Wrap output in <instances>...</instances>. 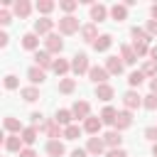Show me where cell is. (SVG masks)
<instances>
[{"instance_id":"6da1fadb","label":"cell","mask_w":157,"mask_h":157,"mask_svg":"<svg viewBox=\"0 0 157 157\" xmlns=\"http://www.w3.org/2000/svg\"><path fill=\"white\" fill-rule=\"evenodd\" d=\"M32 59H34V66H39V69H44V71H47V69H54V59H52V54H49L47 49H37Z\"/></svg>"},{"instance_id":"7a4b0ae2","label":"cell","mask_w":157,"mask_h":157,"mask_svg":"<svg viewBox=\"0 0 157 157\" xmlns=\"http://www.w3.org/2000/svg\"><path fill=\"white\" fill-rule=\"evenodd\" d=\"M59 32H61V34H74V32H78V20H76L74 15H64V17L59 20Z\"/></svg>"},{"instance_id":"3957f363","label":"cell","mask_w":157,"mask_h":157,"mask_svg":"<svg viewBox=\"0 0 157 157\" xmlns=\"http://www.w3.org/2000/svg\"><path fill=\"white\" fill-rule=\"evenodd\" d=\"M71 71H74L76 76L88 74V71H91V66H88V56H86V54H76V56L71 59Z\"/></svg>"},{"instance_id":"277c9868","label":"cell","mask_w":157,"mask_h":157,"mask_svg":"<svg viewBox=\"0 0 157 157\" xmlns=\"http://www.w3.org/2000/svg\"><path fill=\"white\" fill-rule=\"evenodd\" d=\"M123 105H125V110H135V108L142 105V96H140L135 88H130V91H125V96H123Z\"/></svg>"},{"instance_id":"5b68a950","label":"cell","mask_w":157,"mask_h":157,"mask_svg":"<svg viewBox=\"0 0 157 157\" xmlns=\"http://www.w3.org/2000/svg\"><path fill=\"white\" fill-rule=\"evenodd\" d=\"M52 29H54V20H49V17H39V20H34V34H52Z\"/></svg>"},{"instance_id":"8992f818","label":"cell","mask_w":157,"mask_h":157,"mask_svg":"<svg viewBox=\"0 0 157 157\" xmlns=\"http://www.w3.org/2000/svg\"><path fill=\"white\" fill-rule=\"evenodd\" d=\"M44 49H47L49 54H61V49H64V42L59 39V34H49V37L44 39Z\"/></svg>"},{"instance_id":"52a82bcc","label":"cell","mask_w":157,"mask_h":157,"mask_svg":"<svg viewBox=\"0 0 157 157\" xmlns=\"http://www.w3.org/2000/svg\"><path fill=\"white\" fill-rule=\"evenodd\" d=\"M108 71H105V66H91V71H88V78L96 83V86H101V83H105L108 81Z\"/></svg>"},{"instance_id":"ba28073f","label":"cell","mask_w":157,"mask_h":157,"mask_svg":"<svg viewBox=\"0 0 157 157\" xmlns=\"http://www.w3.org/2000/svg\"><path fill=\"white\" fill-rule=\"evenodd\" d=\"M39 130H44L47 137H52V140H59V137H61V125H59L56 120H44V125H42Z\"/></svg>"},{"instance_id":"9c48e42d","label":"cell","mask_w":157,"mask_h":157,"mask_svg":"<svg viewBox=\"0 0 157 157\" xmlns=\"http://www.w3.org/2000/svg\"><path fill=\"white\" fill-rule=\"evenodd\" d=\"M123 66H125V64H123V59H118V56H108V59H105V71L113 74V76H120V74H123Z\"/></svg>"},{"instance_id":"30bf717a","label":"cell","mask_w":157,"mask_h":157,"mask_svg":"<svg viewBox=\"0 0 157 157\" xmlns=\"http://www.w3.org/2000/svg\"><path fill=\"white\" fill-rule=\"evenodd\" d=\"M71 113H74V118L86 120V118H88V113H91V105H88L86 101H76V103L71 105Z\"/></svg>"},{"instance_id":"8fae6325","label":"cell","mask_w":157,"mask_h":157,"mask_svg":"<svg viewBox=\"0 0 157 157\" xmlns=\"http://www.w3.org/2000/svg\"><path fill=\"white\" fill-rule=\"evenodd\" d=\"M103 142H105V147L118 150V147L123 145V137H120V132H118V130H108V132L103 135Z\"/></svg>"},{"instance_id":"7c38bea8","label":"cell","mask_w":157,"mask_h":157,"mask_svg":"<svg viewBox=\"0 0 157 157\" xmlns=\"http://www.w3.org/2000/svg\"><path fill=\"white\" fill-rule=\"evenodd\" d=\"M130 125H132V113H130V110H120L118 118H115V130L120 132V130H125V128H130Z\"/></svg>"},{"instance_id":"4fadbf2b","label":"cell","mask_w":157,"mask_h":157,"mask_svg":"<svg viewBox=\"0 0 157 157\" xmlns=\"http://www.w3.org/2000/svg\"><path fill=\"white\" fill-rule=\"evenodd\" d=\"M103 128V120L101 118H93V115H88L86 120H83V130L88 132V135H98V130Z\"/></svg>"},{"instance_id":"5bb4252c","label":"cell","mask_w":157,"mask_h":157,"mask_svg":"<svg viewBox=\"0 0 157 157\" xmlns=\"http://www.w3.org/2000/svg\"><path fill=\"white\" fill-rule=\"evenodd\" d=\"M103 150H105V142H103V137H88V145H86V152H91V155H103Z\"/></svg>"},{"instance_id":"9a60e30c","label":"cell","mask_w":157,"mask_h":157,"mask_svg":"<svg viewBox=\"0 0 157 157\" xmlns=\"http://www.w3.org/2000/svg\"><path fill=\"white\" fill-rule=\"evenodd\" d=\"M108 12H110V10H108L105 5H101V2H98V5H91V20H93V25H96V22H103V20L108 17Z\"/></svg>"},{"instance_id":"2e32d148","label":"cell","mask_w":157,"mask_h":157,"mask_svg":"<svg viewBox=\"0 0 157 157\" xmlns=\"http://www.w3.org/2000/svg\"><path fill=\"white\" fill-rule=\"evenodd\" d=\"M22 47H25V49H29V52H37V49H39V34L27 32V34L22 37Z\"/></svg>"},{"instance_id":"e0dca14e","label":"cell","mask_w":157,"mask_h":157,"mask_svg":"<svg viewBox=\"0 0 157 157\" xmlns=\"http://www.w3.org/2000/svg\"><path fill=\"white\" fill-rule=\"evenodd\" d=\"M22 145H25V142H22L20 135H7V137H5V150H7V152H22V150H20Z\"/></svg>"},{"instance_id":"ac0fdd59","label":"cell","mask_w":157,"mask_h":157,"mask_svg":"<svg viewBox=\"0 0 157 157\" xmlns=\"http://www.w3.org/2000/svg\"><path fill=\"white\" fill-rule=\"evenodd\" d=\"M66 150H64V142L61 140H49L47 142V155L49 157H61Z\"/></svg>"},{"instance_id":"d6986e66","label":"cell","mask_w":157,"mask_h":157,"mask_svg":"<svg viewBox=\"0 0 157 157\" xmlns=\"http://www.w3.org/2000/svg\"><path fill=\"white\" fill-rule=\"evenodd\" d=\"M27 78H29L32 83H42V81L47 78V71L39 69V66H29V69H27Z\"/></svg>"},{"instance_id":"ffe728a7","label":"cell","mask_w":157,"mask_h":157,"mask_svg":"<svg viewBox=\"0 0 157 157\" xmlns=\"http://www.w3.org/2000/svg\"><path fill=\"white\" fill-rule=\"evenodd\" d=\"M113 96H115L113 86H108V83H101V86H96V98H98V101H110Z\"/></svg>"},{"instance_id":"44dd1931","label":"cell","mask_w":157,"mask_h":157,"mask_svg":"<svg viewBox=\"0 0 157 157\" xmlns=\"http://www.w3.org/2000/svg\"><path fill=\"white\" fill-rule=\"evenodd\" d=\"M105 125H115V118H118V110L113 108V105H105L103 110H101V115H98Z\"/></svg>"},{"instance_id":"7402d4cb","label":"cell","mask_w":157,"mask_h":157,"mask_svg":"<svg viewBox=\"0 0 157 157\" xmlns=\"http://www.w3.org/2000/svg\"><path fill=\"white\" fill-rule=\"evenodd\" d=\"M2 125H5V130H7V132H12V135H22V130H25V128H22V123H20L17 118H12V115H10V118H5V123H2Z\"/></svg>"},{"instance_id":"603a6c76","label":"cell","mask_w":157,"mask_h":157,"mask_svg":"<svg viewBox=\"0 0 157 157\" xmlns=\"http://www.w3.org/2000/svg\"><path fill=\"white\" fill-rule=\"evenodd\" d=\"M81 37H83L86 42L93 44V42L98 39V29H96V25H93V22H91V25H83V27H81Z\"/></svg>"},{"instance_id":"cb8c5ba5","label":"cell","mask_w":157,"mask_h":157,"mask_svg":"<svg viewBox=\"0 0 157 157\" xmlns=\"http://www.w3.org/2000/svg\"><path fill=\"white\" fill-rule=\"evenodd\" d=\"M110 44H113V37H110V34H101V37L93 42V49H96V52H108Z\"/></svg>"},{"instance_id":"d4e9b609","label":"cell","mask_w":157,"mask_h":157,"mask_svg":"<svg viewBox=\"0 0 157 157\" xmlns=\"http://www.w3.org/2000/svg\"><path fill=\"white\" fill-rule=\"evenodd\" d=\"M120 54H123V56H120V59H123V64H130V66H132V64L137 61L135 49H132V47H128V44H123V47H120Z\"/></svg>"},{"instance_id":"484cf974","label":"cell","mask_w":157,"mask_h":157,"mask_svg":"<svg viewBox=\"0 0 157 157\" xmlns=\"http://www.w3.org/2000/svg\"><path fill=\"white\" fill-rule=\"evenodd\" d=\"M110 17H113L115 22H123V20H128V7H125V5H118V2H115V5L110 7Z\"/></svg>"},{"instance_id":"4316f807","label":"cell","mask_w":157,"mask_h":157,"mask_svg":"<svg viewBox=\"0 0 157 157\" xmlns=\"http://www.w3.org/2000/svg\"><path fill=\"white\" fill-rule=\"evenodd\" d=\"M20 96H22L27 103H34V101L39 98V88H37V86H27V88L20 91Z\"/></svg>"},{"instance_id":"83f0119b","label":"cell","mask_w":157,"mask_h":157,"mask_svg":"<svg viewBox=\"0 0 157 157\" xmlns=\"http://www.w3.org/2000/svg\"><path fill=\"white\" fill-rule=\"evenodd\" d=\"M29 10H32V5H29L27 0H17V2H15V15H17V17L25 20V17L29 15Z\"/></svg>"},{"instance_id":"f1b7e54d","label":"cell","mask_w":157,"mask_h":157,"mask_svg":"<svg viewBox=\"0 0 157 157\" xmlns=\"http://www.w3.org/2000/svg\"><path fill=\"white\" fill-rule=\"evenodd\" d=\"M71 118H74V113L66 110V108H61V110H56V118H54V120H56L59 125H66V128H69V125H71Z\"/></svg>"},{"instance_id":"f546056e","label":"cell","mask_w":157,"mask_h":157,"mask_svg":"<svg viewBox=\"0 0 157 157\" xmlns=\"http://www.w3.org/2000/svg\"><path fill=\"white\" fill-rule=\"evenodd\" d=\"M37 132H39V130L32 125V128H25L20 137H22V142H25V145H34V140H37Z\"/></svg>"},{"instance_id":"4dcf8cb0","label":"cell","mask_w":157,"mask_h":157,"mask_svg":"<svg viewBox=\"0 0 157 157\" xmlns=\"http://www.w3.org/2000/svg\"><path fill=\"white\" fill-rule=\"evenodd\" d=\"M69 69H71V64H69L66 59H54V69H52V71H54L56 76H64Z\"/></svg>"},{"instance_id":"1f68e13d","label":"cell","mask_w":157,"mask_h":157,"mask_svg":"<svg viewBox=\"0 0 157 157\" xmlns=\"http://www.w3.org/2000/svg\"><path fill=\"white\" fill-rule=\"evenodd\" d=\"M34 7H37V12H42V15H49V12L56 7V2H52V0H39Z\"/></svg>"},{"instance_id":"d6a6232c","label":"cell","mask_w":157,"mask_h":157,"mask_svg":"<svg viewBox=\"0 0 157 157\" xmlns=\"http://www.w3.org/2000/svg\"><path fill=\"white\" fill-rule=\"evenodd\" d=\"M130 34H132L135 39H140V42H150V39H152V37H150V32H147V29H142V27H132V29H130Z\"/></svg>"},{"instance_id":"836d02e7","label":"cell","mask_w":157,"mask_h":157,"mask_svg":"<svg viewBox=\"0 0 157 157\" xmlns=\"http://www.w3.org/2000/svg\"><path fill=\"white\" fill-rule=\"evenodd\" d=\"M140 71H142L145 76H152V78H155V76H157V61H152V59H150V61H145Z\"/></svg>"},{"instance_id":"e575fe53","label":"cell","mask_w":157,"mask_h":157,"mask_svg":"<svg viewBox=\"0 0 157 157\" xmlns=\"http://www.w3.org/2000/svg\"><path fill=\"white\" fill-rule=\"evenodd\" d=\"M142 81H145V74H142V71H132V74L128 76V83H130V88H137Z\"/></svg>"},{"instance_id":"d590c367","label":"cell","mask_w":157,"mask_h":157,"mask_svg":"<svg viewBox=\"0 0 157 157\" xmlns=\"http://www.w3.org/2000/svg\"><path fill=\"white\" fill-rule=\"evenodd\" d=\"M74 88H76V81L74 78H61L59 81V91L61 93H74Z\"/></svg>"},{"instance_id":"8d00e7d4","label":"cell","mask_w":157,"mask_h":157,"mask_svg":"<svg viewBox=\"0 0 157 157\" xmlns=\"http://www.w3.org/2000/svg\"><path fill=\"white\" fill-rule=\"evenodd\" d=\"M64 137H66V140H78V137H81V128H78V125L64 128Z\"/></svg>"},{"instance_id":"74e56055","label":"cell","mask_w":157,"mask_h":157,"mask_svg":"<svg viewBox=\"0 0 157 157\" xmlns=\"http://www.w3.org/2000/svg\"><path fill=\"white\" fill-rule=\"evenodd\" d=\"M132 49H135V54H137V56H145V54H150V47H147V42H140V39H135V42H132Z\"/></svg>"},{"instance_id":"f35d334b","label":"cell","mask_w":157,"mask_h":157,"mask_svg":"<svg viewBox=\"0 0 157 157\" xmlns=\"http://www.w3.org/2000/svg\"><path fill=\"white\" fill-rule=\"evenodd\" d=\"M142 105H145L147 110H157V93L145 96V98H142Z\"/></svg>"},{"instance_id":"ab89813d","label":"cell","mask_w":157,"mask_h":157,"mask_svg":"<svg viewBox=\"0 0 157 157\" xmlns=\"http://www.w3.org/2000/svg\"><path fill=\"white\" fill-rule=\"evenodd\" d=\"M59 7H61L64 12H74V10L78 7V2H76V0H61V2H59Z\"/></svg>"},{"instance_id":"60d3db41","label":"cell","mask_w":157,"mask_h":157,"mask_svg":"<svg viewBox=\"0 0 157 157\" xmlns=\"http://www.w3.org/2000/svg\"><path fill=\"white\" fill-rule=\"evenodd\" d=\"M17 83H20V81H17V76H15V74H7V76H5V88H7V91H15V88H17Z\"/></svg>"},{"instance_id":"b9f144b4","label":"cell","mask_w":157,"mask_h":157,"mask_svg":"<svg viewBox=\"0 0 157 157\" xmlns=\"http://www.w3.org/2000/svg\"><path fill=\"white\" fill-rule=\"evenodd\" d=\"M145 137H147V140H152V142H157V128H155V125H152V128H147V130H145Z\"/></svg>"},{"instance_id":"7bdbcfd3","label":"cell","mask_w":157,"mask_h":157,"mask_svg":"<svg viewBox=\"0 0 157 157\" xmlns=\"http://www.w3.org/2000/svg\"><path fill=\"white\" fill-rule=\"evenodd\" d=\"M105 157H128V152H125L123 147H118V150H108Z\"/></svg>"},{"instance_id":"ee69618b","label":"cell","mask_w":157,"mask_h":157,"mask_svg":"<svg viewBox=\"0 0 157 157\" xmlns=\"http://www.w3.org/2000/svg\"><path fill=\"white\" fill-rule=\"evenodd\" d=\"M147 32L150 37H157V20H147Z\"/></svg>"},{"instance_id":"f6af8a7d","label":"cell","mask_w":157,"mask_h":157,"mask_svg":"<svg viewBox=\"0 0 157 157\" xmlns=\"http://www.w3.org/2000/svg\"><path fill=\"white\" fill-rule=\"evenodd\" d=\"M0 25H10V12L7 10H0Z\"/></svg>"},{"instance_id":"bcb514c9","label":"cell","mask_w":157,"mask_h":157,"mask_svg":"<svg viewBox=\"0 0 157 157\" xmlns=\"http://www.w3.org/2000/svg\"><path fill=\"white\" fill-rule=\"evenodd\" d=\"M88 152L86 150H81V147H76V150H71V157H86Z\"/></svg>"},{"instance_id":"7dc6e473","label":"cell","mask_w":157,"mask_h":157,"mask_svg":"<svg viewBox=\"0 0 157 157\" xmlns=\"http://www.w3.org/2000/svg\"><path fill=\"white\" fill-rule=\"evenodd\" d=\"M20 157H37V152H34V150H29V147H25V150L20 152Z\"/></svg>"},{"instance_id":"c3c4849f","label":"cell","mask_w":157,"mask_h":157,"mask_svg":"<svg viewBox=\"0 0 157 157\" xmlns=\"http://www.w3.org/2000/svg\"><path fill=\"white\" fill-rule=\"evenodd\" d=\"M150 91H152V93H157V76H155V78H150Z\"/></svg>"},{"instance_id":"681fc988","label":"cell","mask_w":157,"mask_h":157,"mask_svg":"<svg viewBox=\"0 0 157 157\" xmlns=\"http://www.w3.org/2000/svg\"><path fill=\"white\" fill-rule=\"evenodd\" d=\"M150 56H152V61H157V47H150Z\"/></svg>"},{"instance_id":"f907efd6","label":"cell","mask_w":157,"mask_h":157,"mask_svg":"<svg viewBox=\"0 0 157 157\" xmlns=\"http://www.w3.org/2000/svg\"><path fill=\"white\" fill-rule=\"evenodd\" d=\"M5 44H7V34L2 32V34H0V47H5Z\"/></svg>"},{"instance_id":"816d5d0a","label":"cell","mask_w":157,"mask_h":157,"mask_svg":"<svg viewBox=\"0 0 157 157\" xmlns=\"http://www.w3.org/2000/svg\"><path fill=\"white\" fill-rule=\"evenodd\" d=\"M150 12H152V17L157 20V5H152V10H150Z\"/></svg>"},{"instance_id":"f5cc1de1","label":"cell","mask_w":157,"mask_h":157,"mask_svg":"<svg viewBox=\"0 0 157 157\" xmlns=\"http://www.w3.org/2000/svg\"><path fill=\"white\" fill-rule=\"evenodd\" d=\"M152 155H155V157H157V142H155V147H152Z\"/></svg>"}]
</instances>
